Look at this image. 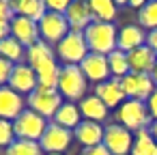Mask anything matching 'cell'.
<instances>
[{
    "mask_svg": "<svg viewBox=\"0 0 157 155\" xmlns=\"http://www.w3.org/2000/svg\"><path fill=\"white\" fill-rule=\"evenodd\" d=\"M88 50L93 54H101L108 56L116 50L118 43V30L114 24H105V22H93L86 30H84Z\"/></svg>",
    "mask_w": 157,
    "mask_h": 155,
    "instance_id": "cell-1",
    "label": "cell"
},
{
    "mask_svg": "<svg viewBox=\"0 0 157 155\" xmlns=\"http://www.w3.org/2000/svg\"><path fill=\"white\" fill-rule=\"evenodd\" d=\"M88 88V80L82 73L80 65H60V73H58V86L56 91L63 95V99L69 101H82Z\"/></svg>",
    "mask_w": 157,
    "mask_h": 155,
    "instance_id": "cell-2",
    "label": "cell"
},
{
    "mask_svg": "<svg viewBox=\"0 0 157 155\" xmlns=\"http://www.w3.org/2000/svg\"><path fill=\"white\" fill-rule=\"evenodd\" d=\"M116 123L127 127L131 134L140 131V129H148L153 118L148 114L146 101H138V99H125L118 108H116Z\"/></svg>",
    "mask_w": 157,
    "mask_h": 155,
    "instance_id": "cell-3",
    "label": "cell"
},
{
    "mask_svg": "<svg viewBox=\"0 0 157 155\" xmlns=\"http://www.w3.org/2000/svg\"><path fill=\"white\" fill-rule=\"evenodd\" d=\"M54 52H56V58H58L63 65H80V63L90 54L84 33H75V30H71V33L54 48Z\"/></svg>",
    "mask_w": 157,
    "mask_h": 155,
    "instance_id": "cell-4",
    "label": "cell"
},
{
    "mask_svg": "<svg viewBox=\"0 0 157 155\" xmlns=\"http://www.w3.org/2000/svg\"><path fill=\"white\" fill-rule=\"evenodd\" d=\"M48 118H43L41 114L33 112L30 108H26L15 121H13V131H15V138L17 140H33V142H39L45 127H48Z\"/></svg>",
    "mask_w": 157,
    "mask_h": 155,
    "instance_id": "cell-5",
    "label": "cell"
},
{
    "mask_svg": "<svg viewBox=\"0 0 157 155\" xmlns=\"http://www.w3.org/2000/svg\"><path fill=\"white\" fill-rule=\"evenodd\" d=\"M26 103H28V108L33 112L41 114L43 118H54V114L63 106V95L56 88H41V86H37V91H33L28 95Z\"/></svg>",
    "mask_w": 157,
    "mask_h": 155,
    "instance_id": "cell-6",
    "label": "cell"
},
{
    "mask_svg": "<svg viewBox=\"0 0 157 155\" xmlns=\"http://www.w3.org/2000/svg\"><path fill=\"white\" fill-rule=\"evenodd\" d=\"M71 33L69 28V22L63 13H52L48 11L45 17L39 22V35H41V41L50 43V45H58L67 35Z\"/></svg>",
    "mask_w": 157,
    "mask_h": 155,
    "instance_id": "cell-7",
    "label": "cell"
},
{
    "mask_svg": "<svg viewBox=\"0 0 157 155\" xmlns=\"http://www.w3.org/2000/svg\"><path fill=\"white\" fill-rule=\"evenodd\" d=\"M103 146L112 155H131L133 136L127 127H123L118 123H110L105 127V134H103Z\"/></svg>",
    "mask_w": 157,
    "mask_h": 155,
    "instance_id": "cell-8",
    "label": "cell"
},
{
    "mask_svg": "<svg viewBox=\"0 0 157 155\" xmlns=\"http://www.w3.org/2000/svg\"><path fill=\"white\" fill-rule=\"evenodd\" d=\"M71 140H73L71 129H65V127L56 125L54 121H50L43 136H41V140H39V144H41L43 153H65L69 149Z\"/></svg>",
    "mask_w": 157,
    "mask_h": 155,
    "instance_id": "cell-9",
    "label": "cell"
},
{
    "mask_svg": "<svg viewBox=\"0 0 157 155\" xmlns=\"http://www.w3.org/2000/svg\"><path fill=\"white\" fill-rule=\"evenodd\" d=\"M121 86L127 99H138V101H148V97L155 93L153 78L144 73H127L121 80Z\"/></svg>",
    "mask_w": 157,
    "mask_h": 155,
    "instance_id": "cell-10",
    "label": "cell"
},
{
    "mask_svg": "<svg viewBox=\"0 0 157 155\" xmlns=\"http://www.w3.org/2000/svg\"><path fill=\"white\" fill-rule=\"evenodd\" d=\"M9 88H13L20 95H30L33 91H37L39 82H37V73L28 63H17L13 65L11 78H9Z\"/></svg>",
    "mask_w": 157,
    "mask_h": 155,
    "instance_id": "cell-11",
    "label": "cell"
},
{
    "mask_svg": "<svg viewBox=\"0 0 157 155\" xmlns=\"http://www.w3.org/2000/svg\"><path fill=\"white\" fill-rule=\"evenodd\" d=\"M11 37L17 39L26 50L30 45H35L37 41H41V35H39V24L28 20V17H22V15H15L11 20Z\"/></svg>",
    "mask_w": 157,
    "mask_h": 155,
    "instance_id": "cell-12",
    "label": "cell"
},
{
    "mask_svg": "<svg viewBox=\"0 0 157 155\" xmlns=\"http://www.w3.org/2000/svg\"><path fill=\"white\" fill-rule=\"evenodd\" d=\"M24 110H26V101L20 93H15L9 86H0V118L13 123Z\"/></svg>",
    "mask_w": 157,
    "mask_h": 155,
    "instance_id": "cell-13",
    "label": "cell"
},
{
    "mask_svg": "<svg viewBox=\"0 0 157 155\" xmlns=\"http://www.w3.org/2000/svg\"><path fill=\"white\" fill-rule=\"evenodd\" d=\"M80 69L82 73L86 76L88 82H95V84H101L105 80H110V67H108V56H101V54H88L82 63H80Z\"/></svg>",
    "mask_w": 157,
    "mask_h": 155,
    "instance_id": "cell-14",
    "label": "cell"
},
{
    "mask_svg": "<svg viewBox=\"0 0 157 155\" xmlns=\"http://www.w3.org/2000/svg\"><path fill=\"white\" fill-rule=\"evenodd\" d=\"M67 22H69V28L75 30V33H84L95 20H93V11H90V5L84 2V0H73L69 5L67 13H65Z\"/></svg>",
    "mask_w": 157,
    "mask_h": 155,
    "instance_id": "cell-15",
    "label": "cell"
},
{
    "mask_svg": "<svg viewBox=\"0 0 157 155\" xmlns=\"http://www.w3.org/2000/svg\"><path fill=\"white\" fill-rule=\"evenodd\" d=\"M127 60H129L131 73H144V76H151L155 65H157V56L148 45H140V48L131 50L127 54Z\"/></svg>",
    "mask_w": 157,
    "mask_h": 155,
    "instance_id": "cell-16",
    "label": "cell"
},
{
    "mask_svg": "<svg viewBox=\"0 0 157 155\" xmlns=\"http://www.w3.org/2000/svg\"><path fill=\"white\" fill-rule=\"evenodd\" d=\"M103 134H105V127L101 123H93V121H82L73 129V138L84 149H93V146L103 144Z\"/></svg>",
    "mask_w": 157,
    "mask_h": 155,
    "instance_id": "cell-17",
    "label": "cell"
},
{
    "mask_svg": "<svg viewBox=\"0 0 157 155\" xmlns=\"http://www.w3.org/2000/svg\"><path fill=\"white\" fill-rule=\"evenodd\" d=\"M146 35H148V33H144V28H142L140 24H127V26H123V28L118 30L116 50L129 54L131 50H136V48H140V45H146Z\"/></svg>",
    "mask_w": 157,
    "mask_h": 155,
    "instance_id": "cell-18",
    "label": "cell"
},
{
    "mask_svg": "<svg viewBox=\"0 0 157 155\" xmlns=\"http://www.w3.org/2000/svg\"><path fill=\"white\" fill-rule=\"evenodd\" d=\"M95 95L108 106V108H118L127 97H125V91H123V86H121V80H114V78H110V80H105V82H101V84H97L95 86Z\"/></svg>",
    "mask_w": 157,
    "mask_h": 155,
    "instance_id": "cell-19",
    "label": "cell"
},
{
    "mask_svg": "<svg viewBox=\"0 0 157 155\" xmlns=\"http://www.w3.org/2000/svg\"><path fill=\"white\" fill-rule=\"evenodd\" d=\"M11 9L15 15H22V17H28L33 22H41L48 13V7H45V0H11Z\"/></svg>",
    "mask_w": 157,
    "mask_h": 155,
    "instance_id": "cell-20",
    "label": "cell"
},
{
    "mask_svg": "<svg viewBox=\"0 0 157 155\" xmlns=\"http://www.w3.org/2000/svg\"><path fill=\"white\" fill-rule=\"evenodd\" d=\"M78 106H80L82 118H84V121H93V123L105 121V118H108V112H110V108H108L97 95H86Z\"/></svg>",
    "mask_w": 157,
    "mask_h": 155,
    "instance_id": "cell-21",
    "label": "cell"
},
{
    "mask_svg": "<svg viewBox=\"0 0 157 155\" xmlns=\"http://www.w3.org/2000/svg\"><path fill=\"white\" fill-rule=\"evenodd\" d=\"M56 125H60V127H65V129H75L80 123H82V112H80V106L78 103H73V101H67V103H63L60 108H58V112L54 114V118H52Z\"/></svg>",
    "mask_w": 157,
    "mask_h": 155,
    "instance_id": "cell-22",
    "label": "cell"
},
{
    "mask_svg": "<svg viewBox=\"0 0 157 155\" xmlns=\"http://www.w3.org/2000/svg\"><path fill=\"white\" fill-rule=\"evenodd\" d=\"M88 5H90L95 22L114 24V20H116V5L112 2V0H90Z\"/></svg>",
    "mask_w": 157,
    "mask_h": 155,
    "instance_id": "cell-23",
    "label": "cell"
},
{
    "mask_svg": "<svg viewBox=\"0 0 157 155\" xmlns=\"http://www.w3.org/2000/svg\"><path fill=\"white\" fill-rule=\"evenodd\" d=\"M131 155H157V142L153 140V136H151L148 129L136 131L133 146H131Z\"/></svg>",
    "mask_w": 157,
    "mask_h": 155,
    "instance_id": "cell-24",
    "label": "cell"
},
{
    "mask_svg": "<svg viewBox=\"0 0 157 155\" xmlns=\"http://www.w3.org/2000/svg\"><path fill=\"white\" fill-rule=\"evenodd\" d=\"M108 67H110V76L114 80H123L129 71V60H127V52L114 50L112 54H108Z\"/></svg>",
    "mask_w": 157,
    "mask_h": 155,
    "instance_id": "cell-25",
    "label": "cell"
},
{
    "mask_svg": "<svg viewBox=\"0 0 157 155\" xmlns=\"http://www.w3.org/2000/svg\"><path fill=\"white\" fill-rule=\"evenodd\" d=\"M0 56L7 58V60L13 63V65H17V63H22V58L26 56V50H24V45H22L17 39L7 37V39L0 41Z\"/></svg>",
    "mask_w": 157,
    "mask_h": 155,
    "instance_id": "cell-26",
    "label": "cell"
},
{
    "mask_svg": "<svg viewBox=\"0 0 157 155\" xmlns=\"http://www.w3.org/2000/svg\"><path fill=\"white\" fill-rule=\"evenodd\" d=\"M138 22L142 28L157 30V0H151V2H144V7L138 11Z\"/></svg>",
    "mask_w": 157,
    "mask_h": 155,
    "instance_id": "cell-27",
    "label": "cell"
},
{
    "mask_svg": "<svg viewBox=\"0 0 157 155\" xmlns=\"http://www.w3.org/2000/svg\"><path fill=\"white\" fill-rule=\"evenodd\" d=\"M7 155H43V149L39 142L33 140H13V144L7 146Z\"/></svg>",
    "mask_w": 157,
    "mask_h": 155,
    "instance_id": "cell-28",
    "label": "cell"
},
{
    "mask_svg": "<svg viewBox=\"0 0 157 155\" xmlns=\"http://www.w3.org/2000/svg\"><path fill=\"white\" fill-rule=\"evenodd\" d=\"M15 140V131H13V123L0 118V146H9Z\"/></svg>",
    "mask_w": 157,
    "mask_h": 155,
    "instance_id": "cell-29",
    "label": "cell"
},
{
    "mask_svg": "<svg viewBox=\"0 0 157 155\" xmlns=\"http://www.w3.org/2000/svg\"><path fill=\"white\" fill-rule=\"evenodd\" d=\"M11 71H13V63H9L7 58L0 56V86H7L9 84Z\"/></svg>",
    "mask_w": 157,
    "mask_h": 155,
    "instance_id": "cell-30",
    "label": "cell"
},
{
    "mask_svg": "<svg viewBox=\"0 0 157 155\" xmlns=\"http://www.w3.org/2000/svg\"><path fill=\"white\" fill-rule=\"evenodd\" d=\"M69 0H45V7H48V11H52V13H67V9H69Z\"/></svg>",
    "mask_w": 157,
    "mask_h": 155,
    "instance_id": "cell-31",
    "label": "cell"
},
{
    "mask_svg": "<svg viewBox=\"0 0 157 155\" xmlns=\"http://www.w3.org/2000/svg\"><path fill=\"white\" fill-rule=\"evenodd\" d=\"M13 17H15V13H13V9H11V2H7V0H0V20L11 22Z\"/></svg>",
    "mask_w": 157,
    "mask_h": 155,
    "instance_id": "cell-32",
    "label": "cell"
},
{
    "mask_svg": "<svg viewBox=\"0 0 157 155\" xmlns=\"http://www.w3.org/2000/svg\"><path fill=\"white\" fill-rule=\"evenodd\" d=\"M146 108H148V114H151V118H153V121H157V88H155V93L148 97V101H146Z\"/></svg>",
    "mask_w": 157,
    "mask_h": 155,
    "instance_id": "cell-33",
    "label": "cell"
},
{
    "mask_svg": "<svg viewBox=\"0 0 157 155\" xmlns=\"http://www.w3.org/2000/svg\"><path fill=\"white\" fill-rule=\"evenodd\" d=\"M82 155H112V153H110L103 144H99V146H93V149H84Z\"/></svg>",
    "mask_w": 157,
    "mask_h": 155,
    "instance_id": "cell-34",
    "label": "cell"
},
{
    "mask_svg": "<svg viewBox=\"0 0 157 155\" xmlns=\"http://www.w3.org/2000/svg\"><path fill=\"white\" fill-rule=\"evenodd\" d=\"M7 37H11V22L0 20V41L7 39Z\"/></svg>",
    "mask_w": 157,
    "mask_h": 155,
    "instance_id": "cell-35",
    "label": "cell"
},
{
    "mask_svg": "<svg viewBox=\"0 0 157 155\" xmlns=\"http://www.w3.org/2000/svg\"><path fill=\"white\" fill-rule=\"evenodd\" d=\"M146 45L155 52V56H157V30H151L148 35H146Z\"/></svg>",
    "mask_w": 157,
    "mask_h": 155,
    "instance_id": "cell-36",
    "label": "cell"
},
{
    "mask_svg": "<svg viewBox=\"0 0 157 155\" xmlns=\"http://www.w3.org/2000/svg\"><path fill=\"white\" fill-rule=\"evenodd\" d=\"M148 131H151V136H153V140L157 142V121H153V123H151V127H148Z\"/></svg>",
    "mask_w": 157,
    "mask_h": 155,
    "instance_id": "cell-37",
    "label": "cell"
},
{
    "mask_svg": "<svg viewBox=\"0 0 157 155\" xmlns=\"http://www.w3.org/2000/svg\"><path fill=\"white\" fill-rule=\"evenodd\" d=\"M129 5H131V7H138V9H142V7H144L142 0H129Z\"/></svg>",
    "mask_w": 157,
    "mask_h": 155,
    "instance_id": "cell-38",
    "label": "cell"
},
{
    "mask_svg": "<svg viewBox=\"0 0 157 155\" xmlns=\"http://www.w3.org/2000/svg\"><path fill=\"white\" fill-rule=\"evenodd\" d=\"M151 78H153V84H155V88H157V65H155V69H153Z\"/></svg>",
    "mask_w": 157,
    "mask_h": 155,
    "instance_id": "cell-39",
    "label": "cell"
},
{
    "mask_svg": "<svg viewBox=\"0 0 157 155\" xmlns=\"http://www.w3.org/2000/svg\"><path fill=\"white\" fill-rule=\"evenodd\" d=\"M45 155H63V153H45Z\"/></svg>",
    "mask_w": 157,
    "mask_h": 155,
    "instance_id": "cell-40",
    "label": "cell"
}]
</instances>
